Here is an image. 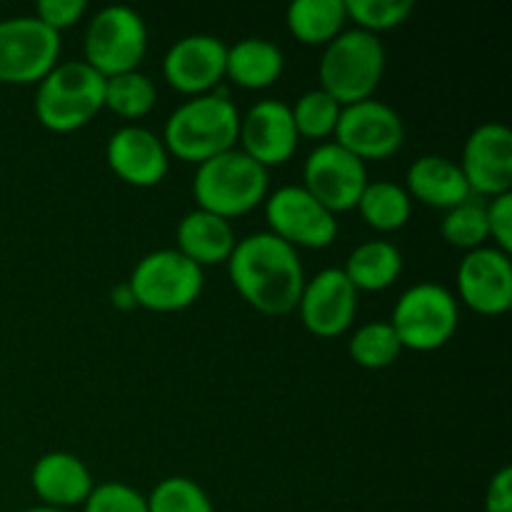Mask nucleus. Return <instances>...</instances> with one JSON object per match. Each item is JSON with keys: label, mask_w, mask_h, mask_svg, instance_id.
Listing matches in <instances>:
<instances>
[{"label": "nucleus", "mask_w": 512, "mask_h": 512, "mask_svg": "<svg viewBox=\"0 0 512 512\" xmlns=\"http://www.w3.org/2000/svg\"><path fill=\"white\" fill-rule=\"evenodd\" d=\"M385 73V48L378 35L365 30H343L325 45L320 58V90L338 105L373 98Z\"/></svg>", "instance_id": "obj_5"}, {"label": "nucleus", "mask_w": 512, "mask_h": 512, "mask_svg": "<svg viewBox=\"0 0 512 512\" xmlns=\"http://www.w3.org/2000/svg\"><path fill=\"white\" fill-rule=\"evenodd\" d=\"M105 160L123 183L133 188H153L168 175L170 155L153 130L125 125L110 135Z\"/></svg>", "instance_id": "obj_18"}, {"label": "nucleus", "mask_w": 512, "mask_h": 512, "mask_svg": "<svg viewBox=\"0 0 512 512\" xmlns=\"http://www.w3.org/2000/svg\"><path fill=\"white\" fill-rule=\"evenodd\" d=\"M488 233L495 248L512 253V193L490 198L488 203Z\"/></svg>", "instance_id": "obj_34"}, {"label": "nucleus", "mask_w": 512, "mask_h": 512, "mask_svg": "<svg viewBox=\"0 0 512 512\" xmlns=\"http://www.w3.org/2000/svg\"><path fill=\"white\" fill-rule=\"evenodd\" d=\"M345 0H295L285 13V23L303 45H328L343 33Z\"/></svg>", "instance_id": "obj_24"}, {"label": "nucleus", "mask_w": 512, "mask_h": 512, "mask_svg": "<svg viewBox=\"0 0 512 512\" xmlns=\"http://www.w3.org/2000/svg\"><path fill=\"white\" fill-rule=\"evenodd\" d=\"M343 273L355 290L378 293V290L390 288L400 278L403 255L388 240H368L348 255Z\"/></svg>", "instance_id": "obj_23"}, {"label": "nucleus", "mask_w": 512, "mask_h": 512, "mask_svg": "<svg viewBox=\"0 0 512 512\" xmlns=\"http://www.w3.org/2000/svg\"><path fill=\"white\" fill-rule=\"evenodd\" d=\"M238 130V108L223 93H208L175 108L160 140L168 155L200 165L225 150H233L238 143Z\"/></svg>", "instance_id": "obj_2"}, {"label": "nucleus", "mask_w": 512, "mask_h": 512, "mask_svg": "<svg viewBox=\"0 0 512 512\" xmlns=\"http://www.w3.org/2000/svg\"><path fill=\"white\" fill-rule=\"evenodd\" d=\"M413 10V0H345V15L373 35L403 25Z\"/></svg>", "instance_id": "obj_31"}, {"label": "nucleus", "mask_w": 512, "mask_h": 512, "mask_svg": "<svg viewBox=\"0 0 512 512\" xmlns=\"http://www.w3.org/2000/svg\"><path fill=\"white\" fill-rule=\"evenodd\" d=\"M458 318V303L448 288L438 283H418L398 298L390 328L398 335L400 348L430 353L453 340Z\"/></svg>", "instance_id": "obj_7"}, {"label": "nucleus", "mask_w": 512, "mask_h": 512, "mask_svg": "<svg viewBox=\"0 0 512 512\" xmlns=\"http://www.w3.org/2000/svg\"><path fill=\"white\" fill-rule=\"evenodd\" d=\"M30 485L45 508L55 510L83 505L95 488L88 465L70 453H45L33 465Z\"/></svg>", "instance_id": "obj_19"}, {"label": "nucleus", "mask_w": 512, "mask_h": 512, "mask_svg": "<svg viewBox=\"0 0 512 512\" xmlns=\"http://www.w3.org/2000/svg\"><path fill=\"white\" fill-rule=\"evenodd\" d=\"M350 358L365 370H383L393 365L400 355V340L390 323L385 320H375V323H365L358 328L350 338Z\"/></svg>", "instance_id": "obj_27"}, {"label": "nucleus", "mask_w": 512, "mask_h": 512, "mask_svg": "<svg viewBox=\"0 0 512 512\" xmlns=\"http://www.w3.org/2000/svg\"><path fill=\"white\" fill-rule=\"evenodd\" d=\"M228 273L240 298L265 315H288L298 308L305 285L303 263L293 245L273 233L238 240L228 258Z\"/></svg>", "instance_id": "obj_1"}, {"label": "nucleus", "mask_w": 512, "mask_h": 512, "mask_svg": "<svg viewBox=\"0 0 512 512\" xmlns=\"http://www.w3.org/2000/svg\"><path fill=\"white\" fill-rule=\"evenodd\" d=\"M148 512H215L208 493L195 480L173 475L160 480L145 498Z\"/></svg>", "instance_id": "obj_30"}, {"label": "nucleus", "mask_w": 512, "mask_h": 512, "mask_svg": "<svg viewBox=\"0 0 512 512\" xmlns=\"http://www.w3.org/2000/svg\"><path fill=\"white\" fill-rule=\"evenodd\" d=\"M355 208L360 210L370 228L390 233L408 223L410 213H413V200L400 185L390 183V180H375V183L365 185Z\"/></svg>", "instance_id": "obj_25"}, {"label": "nucleus", "mask_w": 512, "mask_h": 512, "mask_svg": "<svg viewBox=\"0 0 512 512\" xmlns=\"http://www.w3.org/2000/svg\"><path fill=\"white\" fill-rule=\"evenodd\" d=\"M85 10H88L85 0H40L35 5V18L48 25L50 30H55V33H60V30L78 23Z\"/></svg>", "instance_id": "obj_33"}, {"label": "nucleus", "mask_w": 512, "mask_h": 512, "mask_svg": "<svg viewBox=\"0 0 512 512\" xmlns=\"http://www.w3.org/2000/svg\"><path fill=\"white\" fill-rule=\"evenodd\" d=\"M368 185V170L338 143H323L305 158L303 188L330 213H348Z\"/></svg>", "instance_id": "obj_11"}, {"label": "nucleus", "mask_w": 512, "mask_h": 512, "mask_svg": "<svg viewBox=\"0 0 512 512\" xmlns=\"http://www.w3.org/2000/svg\"><path fill=\"white\" fill-rule=\"evenodd\" d=\"M23 512H65V510H55V508H45V505H40V508H28Z\"/></svg>", "instance_id": "obj_36"}, {"label": "nucleus", "mask_w": 512, "mask_h": 512, "mask_svg": "<svg viewBox=\"0 0 512 512\" xmlns=\"http://www.w3.org/2000/svg\"><path fill=\"white\" fill-rule=\"evenodd\" d=\"M333 135L340 148L365 163V160H385L398 153L405 140V125L388 103L368 98L340 108Z\"/></svg>", "instance_id": "obj_12"}, {"label": "nucleus", "mask_w": 512, "mask_h": 512, "mask_svg": "<svg viewBox=\"0 0 512 512\" xmlns=\"http://www.w3.org/2000/svg\"><path fill=\"white\" fill-rule=\"evenodd\" d=\"M285 58L275 43L265 38H243L228 48L225 78L248 90L270 88L283 75Z\"/></svg>", "instance_id": "obj_22"}, {"label": "nucleus", "mask_w": 512, "mask_h": 512, "mask_svg": "<svg viewBox=\"0 0 512 512\" xmlns=\"http://www.w3.org/2000/svg\"><path fill=\"white\" fill-rule=\"evenodd\" d=\"M440 235L448 245L463 250L483 248L488 233V205L480 198H468L465 203L448 210L440 225Z\"/></svg>", "instance_id": "obj_28"}, {"label": "nucleus", "mask_w": 512, "mask_h": 512, "mask_svg": "<svg viewBox=\"0 0 512 512\" xmlns=\"http://www.w3.org/2000/svg\"><path fill=\"white\" fill-rule=\"evenodd\" d=\"M83 512H148V503L138 490L125 483L95 485L83 503Z\"/></svg>", "instance_id": "obj_32"}, {"label": "nucleus", "mask_w": 512, "mask_h": 512, "mask_svg": "<svg viewBox=\"0 0 512 512\" xmlns=\"http://www.w3.org/2000/svg\"><path fill=\"white\" fill-rule=\"evenodd\" d=\"M148 50V25L138 10L128 5H108L98 10L85 30L83 63L103 78L133 73Z\"/></svg>", "instance_id": "obj_6"}, {"label": "nucleus", "mask_w": 512, "mask_h": 512, "mask_svg": "<svg viewBox=\"0 0 512 512\" xmlns=\"http://www.w3.org/2000/svg\"><path fill=\"white\" fill-rule=\"evenodd\" d=\"M340 108H343V105L335 103V100L320 88L308 90V93L300 95V98L295 100L293 108H290L295 130H298V138H330V135L335 133V125H338Z\"/></svg>", "instance_id": "obj_29"}, {"label": "nucleus", "mask_w": 512, "mask_h": 512, "mask_svg": "<svg viewBox=\"0 0 512 512\" xmlns=\"http://www.w3.org/2000/svg\"><path fill=\"white\" fill-rule=\"evenodd\" d=\"M270 233L293 248H328L338 238V220L303 185H285L265 198Z\"/></svg>", "instance_id": "obj_10"}, {"label": "nucleus", "mask_w": 512, "mask_h": 512, "mask_svg": "<svg viewBox=\"0 0 512 512\" xmlns=\"http://www.w3.org/2000/svg\"><path fill=\"white\" fill-rule=\"evenodd\" d=\"M155 98V85L148 75L138 73H123L113 75V78H105V100L103 108H108L110 113L118 115L123 120H138L143 115H148L153 110Z\"/></svg>", "instance_id": "obj_26"}, {"label": "nucleus", "mask_w": 512, "mask_h": 512, "mask_svg": "<svg viewBox=\"0 0 512 512\" xmlns=\"http://www.w3.org/2000/svg\"><path fill=\"white\" fill-rule=\"evenodd\" d=\"M193 195L205 213L223 220L240 218L268 198V170L243 150H225L198 165Z\"/></svg>", "instance_id": "obj_3"}, {"label": "nucleus", "mask_w": 512, "mask_h": 512, "mask_svg": "<svg viewBox=\"0 0 512 512\" xmlns=\"http://www.w3.org/2000/svg\"><path fill=\"white\" fill-rule=\"evenodd\" d=\"M298 310L305 330L315 338H338L353 325L358 313V290L345 278L343 268L320 270L303 285Z\"/></svg>", "instance_id": "obj_13"}, {"label": "nucleus", "mask_w": 512, "mask_h": 512, "mask_svg": "<svg viewBox=\"0 0 512 512\" xmlns=\"http://www.w3.org/2000/svg\"><path fill=\"white\" fill-rule=\"evenodd\" d=\"M405 185H408L405 193L410 195V200L415 198L418 203L440 210H450L473 198L460 165L443 155H420L408 168Z\"/></svg>", "instance_id": "obj_20"}, {"label": "nucleus", "mask_w": 512, "mask_h": 512, "mask_svg": "<svg viewBox=\"0 0 512 512\" xmlns=\"http://www.w3.org/2000/svg\"><path fill=\"white\" fill-rule=\"evenodd\" d=\"M238 140L243 153L263 165H283L298 150V130H295L290 105L283 100H260L240 118Z\"/></svg>", "instance_id": "obj_17"}, {"label": "nucleus", "mask_w": 512, "mask_h": 512, "mask_svg": "<svg viewBox=\"0 0 512 512\" xmlns=\"http://www.w3.org/2000/svg\"><path fill=\"white\" fill-rule=\"evenodd\" d=\"M105 78L83 60L58 63L38 83L35 118L53 133H73L103 110Z\"/></svg>", "instance_id": "obj_4"}, {"label": "nucleus", "mask_w": 512, "mask_h": 512, "mask_svg": "<svg viewBox=\"0 0 512 512\" xmlns=\"http://www.w3.org/2000/svg\"><path fill=\"white\" fill-rule=\"evenodd\" d=\"M458 295L480 315H503L512 305L510 255L493 245L468 250L458 268Z\"/></svg>", "instance_id": "obj_16"}, {"label": "nucleus", "mask_w": 512, "mask_h": 512, "mask_svg": "<svg viewBox=\"0 0 512 512\" xmlns=\"http://www.w3.org/2000/svg\"><path fill=\"white\" fill-rule=\"evenodd\" d=\"M203 268L178 250H155L138 260L130 275L133 303L153 313H178L203 293Z\"/></svg>", "instance_id": "obj_8"}, {"label": "nucleus", "mask_w": 512, "mask_h": 512, "mask_svg": "<svg viewBox=\"0 0 512 512\" xmlns=\"http://www.w3.org/2000/svg\"><path fill=\"white\" fill-rule=\"evenodd\" d=\"M60 33L35 15L0 20V83H40L58 65Z\"/></svg>", "instance_id": "obj_9"}, {"label": "nucleus", "mask_w": 512, "mask_h": 512, "mask_svg": "<svg viewBox=\"0 0 512 512\" xmlns=\"http://www.w3.org/2000/svg\"><path fill=\"white\" fill-rule=\"evenodd\" d=\"M228 45L215 35H185L163 58V78L183 95H208L225 78Z\"/></svg>", "instance_id": "obj_15"}, {"label": "nucleus", "mask_w": 512, "mask_h": 512, "mask_svg": "<svg viewBox=\"0 0 512 512\" xmlns=\"http://www.w3.org/2000/svg\"><path fill=\"white\" fill-rule=\"evenodd\" d=\"M235 230L230 220L218 218L205 210H193L178 225V253L193 260L198 268L203 265L228 263L235 248Z\"/></svg>", "instance_id": "obj_21"}, {"label": "nucleus", "mask_w": 512, "mask_h": 512, "mask_svg": "<svg viewBox=\"0 0 512 512\" xmlns=\"http://www.w3.org/2000/svg\"><path fill=\"white\" fill-rule=\"evenodd\" d=\"M485 512H512V470L503 468L493 475L485 493Z\"/></svg>", "instance_id": "obj_35"}, {"label": "nucleus", "mask_w": 512, "mask_h": 512, "mask_svg": "<svg viewBox=\"0 0 512 512\" xmlns=\"http://www.w3.org/2000/svg\"><path fill=\"white\" fill-rule=\"evenodd\" d=\"M460 170L465 175L470 193L498 195L512 188V133L503 123H485L465 140Z\"/></svg>", "instance_id": "obj_14"}]
</instances>
